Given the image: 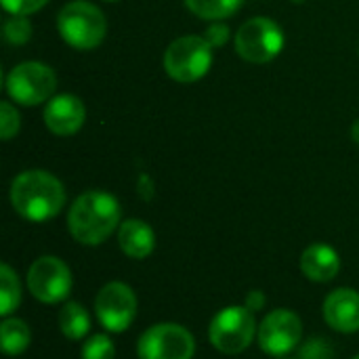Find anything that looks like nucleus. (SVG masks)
<instances>
[{"instance_id":"nucleus-1","label":"nucleus","mask_w":359,"mask_h":359,"mask_svg":"<svg viewBox=\"0 0 359 359\" xmlns=\"http://www.w3.org/2000/svg\"><path fill=\"white\" fill-rule=\"evenodd\" d=\"M122 208L109 191H84L74 200L67 212V229L82 246L103 244L116 229H120Z\"/></svg>"},{"instance_id":"nucleus-2","label":"nucleus","mask_w":359,"mask_h":359,"mask_svg":"<svg viewBox=\"0 0 359 359\" xmlns=\"http://www.w3.org/2000/svg\"><path fill=\"white\" fill-rule=\"evenodd\" d=\"M11 204L25 221L44 223L63 210L65 189L61 181L46 170H25L11 183Z\"/></svg>"},{"instance_id":"nucleus-3","label":"nucleus","mask_w":359,"mask_h":359,"mask_svg":"<svg viewBox=\"0 0 359 359\" xmlns=\"http://www.w3.org/2000/svg\"><path fill=\"white\" fill-rule=\"evenodd\" d=\"M57 29L63 42L76 50L97 48L105 34L107 21L99 6L88 0H72L57 15Z\"/></svg>"},{"instance_id":"nucleus-4","label":"nucleus","mask_w":359,"mask_h":359,"mask_svg":"<svg viewBox=\"0 0 359 359\" xmlns=\"http://www.w3.org/2000/svg\"><path fill=\"white\" fill-rule=\"evenodd\" d=\"M257 332L259 326L255 313L244 305H229L221 309L208 326L210 345L225 355H238L246 351Z\"/></svg>"},{"instance_id":"nucleus-5","label":"nucleus","mask_w":359,"mask_h":359,"mask_svg":"<svg viewBox=\"0 0 359 359\" xmlns=\"http://www.w3.org/2000/svg\"><path fill=\"white\" fill-rule=\"evenodd\" d=\"M212 67V46L204 36H181L168 44L164 53L166 74L181 84L204 78Z\"/></svg>"},{"instance_id":"nucleus-6","label":"nucleus","mask_w":359,"mask_h":359,"mask_svg":"<svg viewBox=\"0 0 359 359\" xmlns=\"http://www.w3.org/2000/svg\"><path fill=\"white\" fill-rule=\"evenodd\" d=\"M4 88L13 101L32 107L53 99V93L57 88V76L46 63L25 61L8 72Z\"/></svg>"},{"instance_id":"nucleus-7","label":"nucleus","mask_w":359,"mask_h":359,"mask_svg":"<svg viewBox=\"0 0 359 359\" xmlns=\"http://www.w3.org/2000/svg\"><path fill=\"white\" fill-rule=\"evenodd\" d=\"M284 48V32L269 17H252L236 34V50L248 63H269Z\"/></svg>"},{"instance_id":"nucleus-8","label":"nucleus","mask_w":359,"mask_h":359,"mask_svg":"<svg viewBox=\"0 0 359 359\" xmlns=\"http://www.w3.org/2000/svg\"><path fill=\"white\" fill-rule=\"evenodd\" d=\"M196 353L194 334L175 322H162L147 328L137 343L139 359H191Z\"/></svg>"},{"instance_id":"nucleus-9","label":"nucleus","mask_w":359,"mask_h":359,"mask_svg":"<svg viewBox=\"0 0 359 359\" xmlns=\"http://www.w3.org/2000/svg\"><path fill=\"white\" fill-rule=\"evenodd\" d=\"M27 290L34 299L46 305L63 303L72 292V269L59 257L44 255L27 269Z\"/></svg>"},{"instance_id":"nucleus-10","label":"nucleus","mask_w":359,"mask_h":359,"mask_svg":"<svg viewBox=\"0 0 359 359\" xmlns=\"http://www.w3.org/2000/svg\"><path fill=\"white\" fill-rule=\"evenodd\" d=\"M95 313L107 332H126L137 318V294L124 282H107L97 299Z\"/></svg>"},{"instance_id":"nucleus-11","label":"nucleus","mask_w":359,"mask_h":359,"mask_svg":"<svg viewBox=\"0 0 359 359\" xmlns=\"http://www.w3.org/2000/svg\"><path fill=\"white\" fill-rule=\"evenodd\" d=\"M257 339H259V347L267 355L282 358L301 345L303 322L290 309H273L263 318Z\"/></svg>"},{"instance_id":"nucleus-12","label":"nucleus","mask_w":359,"mask_h":359,"mask_svg":"<svg viewBox=\"0 0 359 359\" xmlns=\"http://www.w3.org/2000/svg\"><path fill=\"white\" fill-rule=\"evenodd\" d=\"M86 120V107L76 95H57L44 107V124L57 137L76 135Z\"/></svg>"},{"instance_id":"nucleus-13","label":"nucleus","mask_w":359,"mask_h":359,"mask_svg":"<svg viewBox=\"0 0 359 359\" xmlns=\"http://www.w3.org/2000/svg\"><path fill=\"white\" fill-rule=\"evenodd\" d=\"M324 320L326 324L341 332H359V292L353 288H337L324 301Z\"/></svg>"},{"instance_id":"nucleus-14","label":"nucleus","mask_w":359,"mask_h":359,"mask_svg":"<svg viewBox=\"0 0 359 359\" xmlns=\"http://www.w3.org/2000/svg\"><path fill=\"white\" fill-rule=\"evenodd\" d=\"M301 271L311 282H332L341 271V257L339 252L324 242H316L307 246L301 255Z\"/></svg>"},{"instance_id":"nucleus-15","label":"nucleus","mask_w":359,"mask_h":359,"mask_svg":"<svg viewBox=\"0 0 359 359\" xmlns=\"http://www.w3.org/2000/svg\"><path fill=\"white\" fill-rule=\"evenodd\" d=\"M118 246L128 259L143 261L156 248V233L151 225H147L145 221L126 219L118 229Z\"/></svg>"},{"instance_id":"nucleus-16","label":"nucleus","mask_w":359,"mask_h":359,"mask_svg":"<svg viewBox=\"0 0 359 359\" xmlns=\"http://www.w3.org/2000/svg\"><path fill=\"white\" fill-rule=\"evenodd\" d=\"M59 330L69 341H82L90 330L88 311L74 301H67L59 311Z\"/></svg>"},{"instance_id":"nucleus-17","label":"nucleus","mask_w":359,"mask_h":359,"mask_svg":"<svg viewBox=\"0 0 359 359\" xmlns=\"http://www.w3.org/2000/svg\"><path fill=\"white\" fill-rule=\"evenodd\" d=\"M0 339H2V351L6 355L15 358V355H21L29 347L32 330L23 320L8 316L0 324Z\"/></svg>"},{"instance_id":"nucleus-18","label":"nucleus","mask_w":359,"mask_h":359,"mask_svg":"<svg viewBox=\"0 0 359 359\" xmlns=\"http://www.w3.org/2000/svg\"><path fill=\"white\" fill-rule=\"evenodd\" d=\"M183 2L196 17L206 21H223L231 17L236 11H240V6L244 4V0H183Z\"/></svg>"},{"instance_id":"nucleus-19","label":"nucleus","mask_w":359,"mask_h":359,"mask_svg":"<svg viewBox=\"0 0 359 359\" xmlns=\"http://www.w3.org/2000/svg\"><path fill=\"white\" fill-rule=\"evenodd\" d=\"M21 303V284H19V276L15 273V269L6 263L0 265V313L2 318L13 316V311L19 307Z\"/></svg>"},{"instance_id":"nucleus-20","label":"nucleus","mask_w":359,"mask_h":359,"mask_svg":"<svg viewBox=\"0 0 359 359\" xmlns=\"http://www.w3.org/2000/svg\"><path fill=\"white\" fill-rule=\"evenodd\" d=\"M2 36L8 44H25L32 38V23L25 15H8L2 23Z\"/></svg>"},{"instance_id":"nucleus-21","label":"nucleus","mask_w":359,"mask_h":359,"mask_svg":"<svg viewBox=\"0 0 359 359\" xmlns=\"http://www.w3.org/2000/svg\"><path fill=\"white\" fill-rule=\"evenodd\" d=\"M80 359H116L114 341L107 334H93L84 341Z\"/></svg>"},{"instance_id":"nucleus-22","label":"nucleus","mask_w":359,"mask_h":359,"mask_svg":"<svg viewBox=\"0 0 359 359\" xmlns=\"http://www.w3.org/2000/svg\"><path fill=\"white\" fill-rule=\"evenodd\" d=\"M19 126H21V120H19V111L8 103V101H2L0 103V137L4 141L13 139L17 133H19Z\"/></svg>"},{"instance_id":"nucleus-23","label":"nucleus","mask_w":359,"mask_h":359,"mask_svg":"<svg viewBox=\"0 0 359 359\" xmlns=\"http://www.w3.org/2000/svg\"><path fill=\"white\" fill-rule=\"evenodd\" d=\"M332 347L326 339H309L301 347V359H330Z\"/></svg>"},{"instance_id":"nucleus-24","label":"nucleus","mask_w":359,"mask_h":359,"mask_svg":"<svg viewBox=\"0 0 359 359\" xmlns=\"http://www.w3.org/2000/svg\"><path fill=\"white\" fill-rule=\"evenodd\" d=\"M0 2L8 15H25L27 17V15L40 11L48 0H0Z\"/></svg>"},{"instance_id":"nucleus-25","label":"nucleus","mask_w":359,"mask_h":359,"mask_svg":"<svg viewBox=\"0 0 359 359\" xmlns=\"http://www.w3.org/2000/svg\"><path fill=\"white\" fill-rule=\"evenodd\" d=\"M204 38H206V42H208L212 48L223 46V44L229 40V27H227L223 21H212V23L208 25V29L204 32Z\"/></svg>"},{"instance_id":"nucleus-26","label":"nucleus","mask_w":359,"mask_h":359,"mask_svg":"<svg viewBox=\"0 0 359 359\" xmlns=\"http://www.w3.org/2000/svg\"><path fill=\"white\" fill-rule=\"evenodd\" d=\"M244 307H248L252 313L261 311V309L265 307V294H263V290H250V292L246 294Z\"/></svg>"},{"instance_id":"nucleus-27","label":"nucleus","mask_w":359,"mask_h":359,"mask_svg":"<svg viewBox=\"0 0 359 359\" xmlns=\"http://www.w3.org/2000/svg\"><path fill=\"white\" fill-rule=\"evenodd\" d=\"M351 139L359 143V118L353 122V126H351Z\"/></svg>"},{"instance_id":"nucleus-28","label":"nucleus","mask_w":359,"mask_h":359,"mask_svg":"<svg viewBox=\"0 0 359 359\" xmlns=\"http://www.w3.org/2000/svg\"><path fill=\"white\" fill-rule=\"evenodd\" d=\"M107 2H116V0H107Z\"/></svg>"},{"instance_id":"nucleus-29","label":"nucleus","mask_w":359,"mask_h":359,"mask_svg":"<svg viewBox=\"0 0 359 359\" xmlns=\"http://www.w3.org/2000/svg\"><path fill=\"white\" fill-rule=\"evenodd\" d=\"M353 359H359V355H355V358H353Z\"/></svg>"}]
</instances>
